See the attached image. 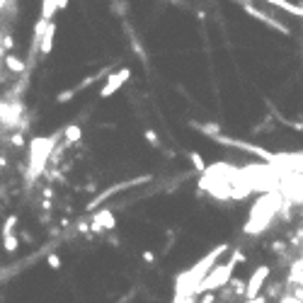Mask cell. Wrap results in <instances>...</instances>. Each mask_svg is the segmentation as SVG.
Returning a JSON list of instances; mask_svg holds the SVG:
<instances>
[{"instance_id": "cell-8", "label": "cell", "mask_w": 303, "mask_h": 303, "mask_svg": "<svg viewBox=\"0 0 303 303\" xmlns=\"http://www.w3.org/2000/svg\"><path fill=\"white\" fill-rule=\"evenodd\" d=\"M2 5H5V0H0V10H2Z\"/></svg>"}, {"instance_id": "cell-1", "label": "cell", "mask_w": 303, "mask_h": 303, "mask_svg": "<svg viewBox=\"0 0 303 303\" xmlns=\"http://www.w3.org/2000/svg\"><path fill=\"white\" fill-rule=\"evenodd\" d=\"M51 151H54V138H34V141H32V146H29V160H32L29 175H32V177H39V175H41V170H44V165H46L49 153Z\"/></svg>"}, {"instance_id": "cell-7", "label": "cell", "mask_w": 303, "mask_h": 303, "mask_svg": "<svg viewBox=\"0 0 303 303\" xmlns=\"http://www.w3.org/2000/svg\"><path fill=\"white\" fill-rule=\"evenodd\" d=\"M49 267L58 269V267H61V257H58V255H51V257H49Z\"/></svg>"}, {"instance_id": "cell-2", "label": "cell", "mask_w": 303, "mask_h": 303, "mask_svg": "<svg viewBox=\"0 0 303 303\" xmlns=\"http://www.w3.org/2000/svg\"><path fill=\"white\" fill-rule=\"evenodd\" d=\"M56 10H58V0H44L41 2V17L44 19H54Z\"/></svg>"}, {"instance_id": "cell-6", "label": "cell", "mask_w": 303, "mask_h": 303, "mask_svg": "<svg viewBox=\"0 0 303 303\" xmlns=\"http://www.w3.org/2000/svg\"><path fill=\"white\" fill-rule=\"evenodd\" d=\"M66 136H68V141H78V138H80V129H78V126H68V129H66Z\"/></svg>"}, {"instance_id": "cell-3", "label": "cell", "mask_w": 303, "mask_h": 303, "mask_svg": "<svg viewBox=\"0 0 303 303\" xmlns=\"http://www.w3.org/2000/svg\"><path fill=\"white\" fill-rule=\"evenodd\" d=\"M5 63H7V68H10L12 73H24V61H22V58L12 56V54H7Z\"/></svg>"}, {"instance_id": "cell-4", "label": "cell", "mask_w": 303, "mask_h": 303, "mask_svg": "<svg viewBox=\"0 0 303 303\" xmlns=\"http://www.w3.org/2000/svg\"><path fill=\"white\" fill-rule=\"evenodd\" d=\"M17 247H19V240H17V235H15V233L2 235V250H5V252H15Z\"/></svg>"}, {"instance_id": "cell-5", "label": "cell", "mask_w": 303, "mask_h": 303, "mask_svg": "<svg viewBox=\"0 0 303 303\" xmlns=\"http://www.w3.org/2000/svg\"><path fill=\"white\" fill-rule=\"evenodd\" d=\"M15 226H17V216H7L5 223H2V228H0V235H10V233L15 230Z\"/></svg>"}]
</instances>
